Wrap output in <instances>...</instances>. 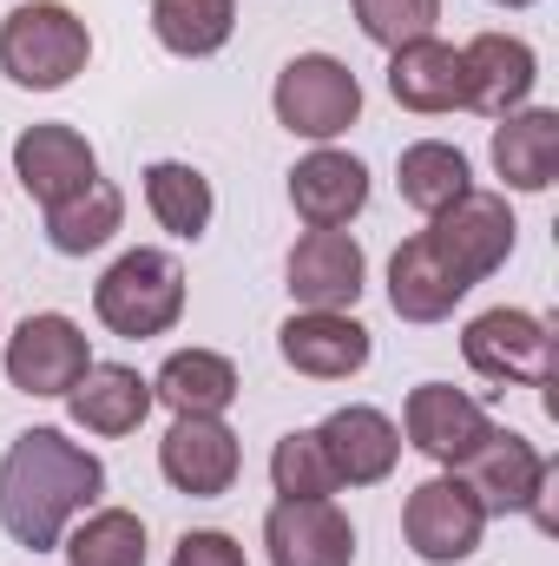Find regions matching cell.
<instances>
[{
    "instance_id": "cell-18",
    "label": "cell",
    "mask_w": 559,
    "mask_h": 566,
    "mask_svg": "<svg viewBox=\"0 0 559 566\" xmlns=\"http://www.w3.org/2000/svg\"><path fill=\"white\" fill-rule=\"evenodd\" d=\"M316 434H323L329 468H336V481H342V488H376V481H389V474H395V461H402V428L389 422L382 409H369V402L336 409Z\"/></svg>"
},
{
    "instance_id": "cell-9",
    "label": "cell",
    "mask_w": 559,
    "mask_h": 566,
    "mask_svg": "<svg viewBox=\"0 0 559 566\" xmlns=\"http://www.w3.org/2000/svg\"><path fill=\"white\" fill-rule=\"evenodd\" d=\"M447 474H461V481H467V494L481 501V514L494 521V514H527V507H534V494L547 488L553 461H547L527 434H514V428H487V434H481V448H474L461 468H447Z\"/></svg>"
},
{
    "instance_id": "cell-19",
    "label": "cell",
    "mask_w": 559,
    "mask_h": 566,
    "mask_svg": "<svg viewBox=\"0 0 559 566\" xmlns=\"http://www.w3.org/2000/svg\"><path fill=\"white\" fill-rule=\"evenodd\" d=\"M389 93L395 106L409 113H454L467 106V73H461V46L421 33V40H402L389 53Z\"/></svg>"
},
{
    "instance_id": "cell-5",
    "label": "cell",
    "mask_w": 559,
    "mask_h": 566,
    "mask_svg": "<svg viewBox=\"0 0 559 566\" xmlns=\"http://www.w3.org/2000/svg\"><path fill=\"white\" fill-rule=\"evenodd\" d=\"M461 356H467V369L487 376V382L547 389V382H553V323L534 316V310H481V316L461 329Z\"/></svg>"
},
{
    "instance_id": "cell-4",
    "label": "cell",
    "mask_w": 559,
    "mask_h": 566,
    "mask_svg": "<svg viewBox=\"0 0 559 566\" xmlns=\"http://www.w3.org/2000/svg\"><path fill=\"white\" fill-rule=\"evenodd\" d=\"M271 106H277L283 133H296V139H309V145H329L362 119V80L336 53H296L277 73Z\"/></svg>"
},
{
    "instance_id": "cell-3",
    "label": "cell",
    "mask_w": 559,
    "mask_h": 566,
    "mask_svg": "<svg viewBox=\"0 0 559 566\" xmlns=\"http://www.w3.org/2000/svg\"><path fill=\"white\" fill-rule=\"evenodd\" d=\"M93 316L126 336V343H145V336H165L178 316H184V271L171 251H126L106 277L93 283Z\"/></svg>"
},
{
    "instance_id": "cell-14",
    "label": "cell",
    "mask_w": 559,
    "mask_h": 566,
    "mask_svg": "<svg viewBox=\"0 0 559 566\" xmlns=\"http://www.w3.org/2000/svg\"><path fill=\"white\" fill-rule=\"evenodd\" d=\"M461 73H467V106L487 119H507L534 99L540 86V53L520 33H474L461 46Z\"/></svg>"
},
{
    "instance_id": "cell-25",
    "label": "cell",
    "mask_w": 559,
    "mask_h": 566,
    "mask_svg": "<svg viewBox=\"0 0 559 566\" xmlns=\"http://www.w3.org/2000/svg\"><path fill=\"white\" fill-rule=\"evenodd\" d=\"M145 205H151V218H158L171 238H184V244H198V238L211 231V211H218L211 178H204L198 165H184V158L145 165Z\"/></svg>"
},
{
    "instance_id": "cell-11",
    "label": "cell",
    "mask_w": 559,
    "mask_h": 566,
    "mask_svg": "<svg viewBox=\"0 0 559 566\" xmlns=\"http://www.w3.org/2000/svg\"><path fill=\"white\" fill-rule=\"evenodd\" d=\"M13 178L27 185V198L40 211H53V205L80 198L99 178V151L86 145V133H73V126H27L13 139Z\"/></svg>"
},
{
    "instance_id": "cell-31",
    "label": "cell",
    "mask_w": 559,
    "mask_h": 566,
    "mask_svg": "<svg viewBox=\"0 0 559 566\" xmlns=\"http://www.w3.org/2000/svg\"><path fill=\"white\" fill-rule=\"evenodd\" d=\"M171 566H251V560H244V547H238L231 534H218V527H191V534L171 547Z\"/></svg>"
},
{
    "instance_id": "cell-10",
    "label": "cell",
    "mask_w": 559,
    "mask_h": 566,
    "mask_svg": "<svg viewBox=\"0 0 559 566\" xmlns=\"http://www.w3.org/2000/svg\"><path fill=\"white\" fill-rule=\"evenodd\" d=\"M238 468H244V448H238V434L224 428V416H171L165 441H158V474H165L178 494L218 501V494H231Z\"/></svg>"
},
{
    "instance_id": "cell-12",
    "label": "cell",
    "mask_w": 559,
    "mask_h": 566,
    "mask_svg": "<svg viewBox=\"0 0 559 566\" xmlns=\"http://www.w3.org/2000/svg\"><path fill=\"white\" fill-rule=\"evenodd\" d=\"M283 363L309 382H342L356 369H369V329L349 316V310H296L289 323L277 329Z\"/></svg>"
},
{
    "instance_id": "cell-20",
    "label": "cell",
    "mask_w": 559,
    "mask_h": 566,
    "mask_svg": "<svg viewBox=\"0 0 559 566\" xmlns=\"http://www.w3.org/2000/svg\"><path fill=\"white\" fill-rule=\"evenodd\" d=\"M66 416L86 428V434H133V428L151 416V382L126 363H86V376L66 389Z\"/></svg>"
},
{
    "instance_id": "cell-13",
    "label": "cell",
    "mask_w": 559,
    "mask_h": 566,
    "mask_svg": "<svg viewBox=\"0 0 559 566\" xmlns=\"http://www.w3.org/2000/svg\"><path fill=\"white\" fill-rule=\"evenodd\" d=\"M487 428H494L487 409L467 389H447V382H421V389H409V402H402V434H409V448H421L434 468H461L481 448Z\"/></svg>"
},
{
    "instance_id": "cell-26",
    "label": "cell",
    "mask_w": 559,
    "mask_h": 566,
    "mask_svg": "<svg viewBox=\"0 0 559 566\" xmlns=\"http://www.w3.org/2000/svg\"><path fill=\"white\" fill-rule=\"evenodd\" d=\"M151 33L178 60H211L238 33V0H151Z\"/></svg>"
},
{
    "instance_id": "cell-22",
    "label": "cell",
    "mask_w": 559,
    "mask_h": 566,
    "mask_svg": "<svg viewBox=\"0 0 559 566\" xmlns=\"http://www.w3.org/2000/svg\"><path fill=\"white\" fill-rule=\"evenodd\" d=\"M461 296H467V283L441 264V251L428 244V231H415L389 258V303H395L402 323H441V316H454Z\"/></svg>"
},
{
    "instance_id": "cell-16",
    "label": "cell",
    "mask_w": 559,
    "mask_h": 566,
    "mask_svg": "<svg viewBox=\"0 0 559 566\" xmlns=\"http://www.w3.org/2000/svg\"><path fill=\"white\" fill-rule=\"evenodd\" d=\"M289 205L309 231H349V218H362L369 205V165L336 145H316L289 171Z\"/></svg>"
},
{
    "instance_id": "cell-15",
    "label": "cell",
    "mask_w": 559,
    "mask_h": 566,
    "mask_svg": "<svg viewBox=\"0 0 559 566\" xmlns=\"http://www.w3.org/2000/svg\"><path fill=\"white\" fill-rule=\"evenodd\" d=\"M271 566H356V527L336 501H277L264 514Z\"/></svg>"
},
{
    "instance_id": "cell-21",
    "label": "cell",
    "mask_w": 559,
    "mask_h": 566,
    "mask_svg": "<svg viewBox=\"0 0 559 566\" xmlns=\"http://www.w3.org/2000/svg\"><path fill=\"white\" fill-rule=\"evenodd\" d=\"M238 389V363L218 349H171L165 369L151 376V402H165L171 416H224Z\"/></svg>"
},
{
    "instance_id": "cell-1",
    "label": "cell",
    "mask_w": 559,
    "mask_h": 566,
    "mask_svg": "<svg viewBox=\"0 0 559 566\" xmlns=\"http://www.w3.org/2000/svg\"><path fill=\"white\" fill-rule=\"evenodd\" d=\"M99 494H106V461L80 448L66 428H27L0 454V527L33 554H53L66 527L99 507Z\"/></svg>"
},
{
    "instance_id": "cell-29",
    "label": "cell",
    "mask_w": 559,
    "mask_h": 566,
    "mask_svg": "<svg viewBox=\"0 0 559 566\" xmlns=\"http://www.w3.org/2000/svg\"><path fill=\"white\" fill-rule=\"evenodd\" d=\"M271 488L283 501H336V468H329V448L316 428H289L277 448H271Z\"/></svg>"
},
{
    "instance_id": "cell-7",
    "label": "cell",
    "mask_w": 559,
    "mask_h": 566,
    "mask_svg": "<svg viewBox=\"0 0 559 566\" xmlns=\"http://www.w3.org/2000/svg\"><path fill=\"white\" fill-rule=\"evenodd\" d=\"M402 534H409V547H415L428 566H454V560H467V554H481L487 514H481V501L467 494V481L441 468V474H428L415 494H409Z\"/></svg>"
},
{
    "instance_id": "cell-8",
    "label": "cell",
    "mask_w": 559,
    "mask_h": 566,
    "mask_svg": "<svg viewBox=\"0 0 559 566\" xmlns=\"http://www.w3.org/2000/svg\"><path fill=\"white\" fill-rule=\"evenodd\" d=\"M7 382L20 389V396H66L80 376H86V363H93V343H86V329L73 323V316H60V310H40V316H27L13 336H7Z\"/></svg>"
},
{
    "instance_id": "cell-17",
    "label": "cell",
    "mask_w": 559,
    "mask_h": 566,
    "mask_svg": "<svg viewBox=\"0 0 559 566\" xmlns=\"http://www.w3.org/2000/svg\"><path fill=\"white\" fill-rule=\"evenodd\" d=\"M369 277V258L349 231H309L289 251V296L303 310H356Z\"/></svg>"
},
{
    "instance_id": "cell-30",
    "label": "cell",
    "mask_w": 559,
    "mask_h": 566,
    "mask_svg": "<svg viewBox=\"0 0 559 566\" xmlns=\"http://www.w3.org/2000/svg\"><path fill=\"white\" fill-rule=\"evenodd\" d=\"M356 7V27L376 40V46H402V40H421V33H434V20H441V0H349Z\"/></svg>"
},
{
    "instance_id": "cell-32",
    "label": "cell",
    "mask_w": 559,
    "mask_h": 566,
    "mask_svg": "<svg viewBox=\"0 0 559 566\" xmlns=\"http://www.w3.org/2000/svg\"><path fill=\"white\" fill-rule=\"evenodd\" d=\"M494 7H534V0H494Z\"/></svg>"
},
{
    "instance_id": "cell-2",
    "label": "cell",
    "mask_w": 559,
    "mask_h": 566,
    "mask_svg": "<svg viewBox=\"0 0 559 566\" xmlns=\"http://www.w3.org/2000/svg\"><path fill=\"white\" fill-rule=\"evenodd\" d=\"M93 60V33L60 0H27L0 20V73L27 93H60Z\"/></svg>"
},
{
    "instance_id": "cell-27",
    "label": "cell",
    "mask_w": 559,
    "mask_h": 566,
    "mask_svg": "<svg viewBox=\"0 0 559 566\" xmlns=\"http://www.w3.org/2000/svg\"><path fill=\"white\" fill-rule=\"evenodd\" d=\"M119 224H126V198H119V185L93 178L80 198H66V205L46 211V244H53L60 258H86V251L113 244Z\"/></svg>"
},
{
    "instance_id": "cell-6",
    "label": "cell",
    "mask_w": 559,
    "mask_h": 566,
    "mask_svg": "<svg viewBox=\"0 0 559 566\" xmlns=\"http://www.w3.org/2000/svg\"><path fill=\"white\" fill-rule=\"evenodd\" d=\"M514 231L520 224H514V211H507L500 191H467L441 218H428V244L441 251V264L467 283V290L481 277H494L514 258Z\"/></svg>"
},
{
    "instance_id": "cell-28",
    "label": "cell",
    "mask_w": 559,
    "mask_h": 566,
    "mask_svg": "<svg viewBox=\"0 0 559 566\" xmlns=\"http://www.w3.org/2000/svg\"><path fill=\"white\" fill-rule=\"evenodd\" d=\"M60 547L73 566H145V521L133 507H93L80 527H66Z\"/></svg>"
},
{
    "instance_id": "cell-23",
    "label": "cell",
    "mask_w": 559,
    "mask_h": 566,
    "mask_svg": "<svg viewBox=\"0 0 559 566\" xmlns=\"http://www.w3.org/2000/svg\"><path fill=\"white\" fill-rule=\"evenodd\" d=\"M494 171L514 191H547L559 178V113L553 106H520L494 133Z\"/></svg>"
},
{
    "instance_id": "cell-24",
    "label": "cell",
    "mask_w": 559,
    "mask_h": 566,
    "mask_svg": "<svg viewBox=\"0 0 559 566\" xmlns=\"http://www.w3.org/2000/svg\"><path fill=\"white\" fill-rule=\"evenodd\" d=\"M395 185H402V205L421 218H441L454 198L474 191V171H467V151L447 139H415L395 158Z\"/></svg>"
}]
</instances>
